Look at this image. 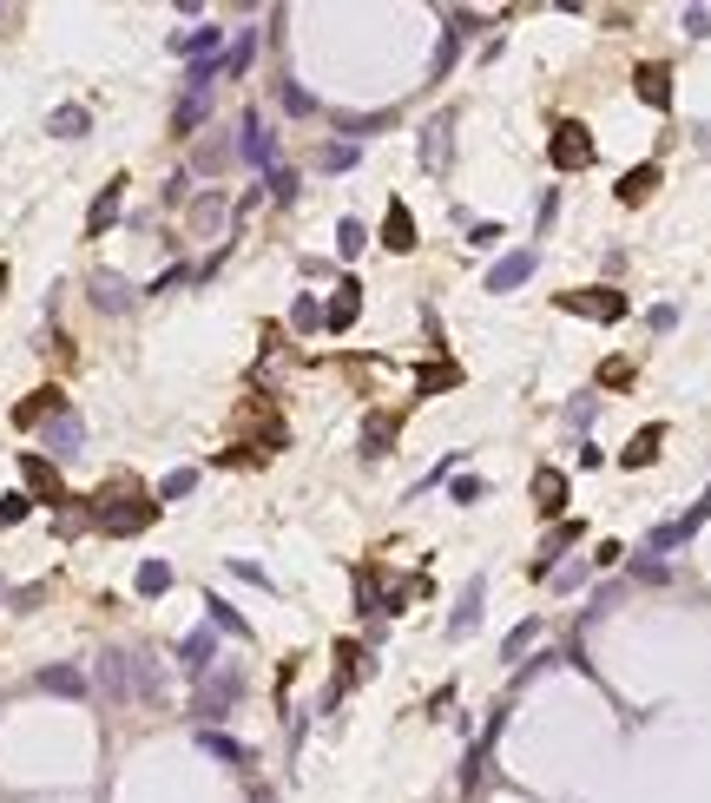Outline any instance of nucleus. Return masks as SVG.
<instances>
[{
  "label": "nucleus",
  "mask_w": 711,
  "mask_h": 803,
  "mask_svg": "<svg viewBox=\"0 0 711 803\" xmlns=\"http://www.w3.org/2000/svg\"><path fill=\"white\" fill-rule=\"evenodd\" d=\"M152 520H158V501H145L126 481H112V488L86 507V527H99V534H145Z\"/></svg>",
  "instance_id": "obj_1"
},
{
  "label": "nucleus",
  "mask_w": 711,
  "mask_h": 803,
  "mask_svg": "<svg viewBox=\"0 0 711 803\" xmlns=\"http://www.w3.org/2000/svg\"><path fill=\"white\" fill-rule=\"evenodd\" d=\"M237 698H244V672H237V665H218V672H205L198 678V692H191V718H198V725H218L224 711L237 705Z\"/></svg>",
  "instance_id": "obj_2"
},
{
  "label": "nucleus",
  "mask_w": 711,
  "mask_h": 803,
  "mask_svg": "<svg viewBox=\"0 0 711 803\" xmlns=\"http://www.w3.org/2000/svg\"><path fill=\"white\" fill-rule=\"evenodd\" d=\"M553 303H560L567 316H586V323H619V316H626V290H613V284L553 290Z\"/></svg>",
  "instance_id": "obj_3"
},
{
  "label": "nucleus",
  "mask_w": 711,
  "mask_h": 803,
  "mask_svg": "<svg viewBox=\"0 0 711 803\" xmlns=\"http://www.w3.org/2000/svg\"><path fill=\"white\" fill-rule=\"evenodd\" d=\"M547 158H553V172H586L593 158H600V145H593V132L580 126V119H560L547 139Z\"/></svg>",
  "instance_id": "obj_4"
},
{
  "label": "nucleus",
  "mask_w": 711,
  "mask_h": 803,
  "mask_svg": "<svg viewBox=\"0 0 711 803\" xmlns=\"http://www.w3.org/2000/svg\"><path fill=\"white\" fill-rule=\"evenodd\" d=\"M231 145H237V158H244V165H277V132L264 126V112H244Z\"/></svg>",
  "instance_id": "obj_5"
},
{
  "label": "nucleus",
  "mask_w": 711,
  "mask_h": 803,
  "mask_svg": "<svg viewBox=\"0 0 711 803\" xmlns=\"http://www.w3.org/2000/svg\"><path fill=\"white\" fill-rule=\"evenodd\" d=\"M178 672H185V678L218 672V626H198V632L178 639Z\"/></svg>",
  "instance_id": "obj_6"
},
{
  "label": "nucleus",
  "mask_w": 711,
  "mask_h": 803,
  "mask_svg": "<svg viewBox=\"0 0 711 803\" xmlns=\"http://www.w3.org/2000/svg\"><path fill=\"white\" fill-rule=\"evenodd\" d=\"M534 270H540V251H534V244H527V251H507L501 264L488 270V290H494V297H507V290H521Z\"/></svg>",
  "instance_id": "obj_7"
},
{
  "label": "nucleus",
  "mask_w": 711,
  "mask_h": 803,
  "mask_svg": "<svg viewBox=\"0 0 711 803\" xmlns=\"http://www.w3.org/2000/svg\"><path fill=\"white\" fill-rule=\"evenodd\" d=\"M705 520H711V488H705V501H698V507H692L685 520H672V527H652L646 553H672V547H685V540H692L698 527H705Z\"/></svg>",
  "instance_id": "obj_8"
},
{
  "label": "nucleus",
  "mask_w": 711,
  "mask_h": 803,
  "mask_svg": "<svg viewBox=\"0 0 711 803\" xmlns=\"http://www.w3.org/2000/svg\"><path fill=\"white\" fill-rule=\"evenodd\" d=\"M119 211H126V178H106L93 198V211H86V237H106L112 224H119Z\"/></svg>",
  "instance_id": "obj_9"
},
{
  "label": "nucleus",
  "mask_w": 711,
  "mask_h": 803,
  "mask_svg": "<svg viewBox=\"0 0 711 803\" xmlns=\"http://www.w3.org/2000/svg\"><path fill=\"white\" fill-rule=\"evenodd\" d=\"M99 692L112 705H132V652H99Z\"/></svg>",
  "instance_id": "obj_10"
},
{
  "label": "nucleus",
  "mask_w": 711,
  "mask_h": 803,
  "mask_svg": "<svg viewBox=\"0 0 711 803\" xmlns=\"http://www.w3.org/2000/svg\"><path fill=\"white\" fill-rule=\"evenodd\" d=\"M86 297H93V310H106V316H126L132 310V284H126V277H112V270H93Z\"/></svg>",
  "instance_id": "obj_11"
},
{
  "label": "nucleus",
  "mask_w": 711,
  "mask_h": 803,
  "mask_svg": "<svg viewBox=\"0 0 711 803\" xmlns=\"http://www.w3.org/2000/svg\"><path fill=\"white\" fill-rule=\"evenodd\" d=\"M79 448H86V422H79L73 409L53 415V422H47V455H53V461H73Z\"/></svg>",
  "instance_id": "obj_12"
},
{
  "label": "nucleus",
  "mask_w": 711,
  "mask_h": 803,
  "mask_svg": "<svg viewBox=\"0 0 711 803\" xmlns=\"http://www.w3.org/2000/svg\"><path fill=\"white\" fill-rule=\"evenodd\" d=\"M257 40H264L257 27H237L231 47L218 53V73H224V79H244V73H251V60H257Z\"/></svg>",
  "instance_id": "obj_13"
},
{
  "label": "nucleus",
  "mask_w": 711,
  "mask_h": 803,
  "mask_svg": "<svg viewBox=\"0 0 711 803\" xmlns=\"http://www.w3.org/2000/svg\"><path fill=\"white\" fill-rule=\"evenodd\" d=\"M211 119V93H198V86H185L178 93V106H172V139H191V132Z\"/></svg>",
  "instance_id": "obj_14"
},
{
  "label": "nucleus",
  "mask_w": 711,
  "mask_h": 803,
  "mask_svg": "<svg viewBox=\"0 0 711 803\" xmlns=\"http://www.w3.org/2000/svg\"><path fill=\"white\" fill-rule=\"evenodd\" d=\"M448 139H455V112H435L422 132V165L428 172H448Z\"/></svg>",
  "instance_id": "obj_15"
},
{
  "label": "nucleus",
  "mask_w": 711,
  "mask_h": 803,
  "mask_svg": "<svg viewBox=\"0 0 711 803\" xmlns=\"http://www.w3.org/2000/svg\"><path fill=\"white\" fill-rule=\"evenodd\" d=\"M53 415H66V395L60 389H33L27 402H14V422L20 428H40V422H53Z\"/></svg>",
  "instance_id": "obj_16"
},
{
  "label": "nucleus",
  "mask_w": 711,
  "mask_h": 803,
  "mask_svg": "<svg viewBox=\"0 0 711 803\" xmlns=\"http://www.w3.org/2000/svg\"><path fill=\"white\" fill-rule=\"evenodd\" d=\"M382 251H395V257H402V251H415V211L402 205V198H395V205H389V218H382Z\"/></svg>",
  "instance_id": "obj_17"
},
{
  "label": "nucleus",
  "mask_w": 711,
  "mask_h": 803,
  "mask_svg": "<svg viewBox=\"0 0 711 803\" xmlns=\"http://www.w3.org/2000/svg\"><path fill=\"white\" fill-rule=\"evenodd\" d=\"M33 692H53V698H86V672H79V665H47V672H33Z\"/></svg>",
  "instance_id": "obj_18"
},
{
  "label": "nucleus",
  "mask_w": 711,
  "mask_h": 803,
  "mask_svg": "<svg viewBox=\"0 0 711 803\" xmlns=\"http://www.w3.org/2000/svg\"><path fill=\"white\" fill-rule=\"evenodd\" d=\"M20 474H27V488L40 494V501H66V488H60V468H53L47 455H20Z\"/></svg>",
  "instance_id": "obj_19"
},
{
  "label": "nucleus",
  "mask_w": 711,
  "mask_h": 803,
  "mask_svg": "<svg viewBox=\"0 0 711 803\" xmlns=\"http://www.w3.org/2000/svg\"><path fill=\"white\" fill-rule=\"evenodd\" d=\"M224 218H231V198H224V191H198V198H191V231L198 237H211Z\"/></svg>",
  "instance_id": "obj_20"
},
{
  "label": "nucleus",
  "mask_w": 711,
  "mask_h": 803,
  "mask_svg": "<svg viewBox=\"0 0 711 803\" xmlns=\"http://www.w3.org/2000/svg\"><path fill=\"white\" fill-rule=\"evenodd\" d=\"M632 93L646 99V106H672V73H665L659 60H646L639 73H632Z\"/></svg>",
  "instance_id": "obj_21"
},
{
  "label": "nucleus",
  "mask_w": 711,
  "mask_h": 803,
  "mask_svg": "<svg viewBox=\"0 0 711 803\" xmlns=\"http://www.w3.org/2000/svg\"><path fill=\"white\" fill-rule=\"evenodd\" d=\"M356 316H363V284L349 277V284H343V290L330 297V310H323V330H349Z\"/></svg>",
  "instance_id": "obj_22"
},
{
  "label": "nucleus",
  "mask_w": 711,
  "mask_h": 803,
  "mask_svg": "<svg viewBox=\"0 0 711 803\" xmlns=\"http://www.w3.org/2000/svg\"><path fill=\"white\" fill-rule=\"evenodd\" d=\"M224 47V27H191V33H172V53H185V60H218Z\"/></svg>",
  "instance_id": "obj_23"
},
{
  "label": "nucleus",
  "mask_w": 711,
  "mask_h": 803,
  "mask_svg": "<svg viewBox=\"0 0 711 803\" xmlns=\"http://www.w3.org/2000/svg\"><path fill=\"white\" fill-rule=\"evenodd\" d=\"M481 599H488V580H468V593H461L455 619H448V639H468V632L481 626Z\"/></svg>",
  "instance_id": "obj_24"
},
{
  "label": "nucleus",
  "mask_w": 711,
  "mask_h": 803,
  "mask_svg": "<svg viewBox=\"0 0 711 803\" xmlns=\"http://www.w3.org/2000/svg\"><path fill=\"white\" fill-rule=\"evenodd\" d=\"M47 132H53V139H86V132H93V112H86V106H53Z\"/></svg>",
  "instance_id": "obj_25"
},
{
  "label": "nucleus",
  "mask_w": 711,
  "mask_h": 803,
  "mask_svg": "<svg viewBox=\"0 0 711 803\" xmlns=\"http://www.w3.org/2000/svg\"><path fill=\"white\" fill-rule=\"evenodd\" d=\"M534 507H540V514H560V507H567V474H560V468L534 474Z\"/></svg>",
  "instance_id": "obj_26"
},
{
  "label": "nucleus",
  "mask_w": 711,
  "mask_h": 803,
  "mask_svg": "<svg viewBox=\"0 0 711 803\" xmlns=\"http://www.w3.org/2000/svg\"><path fill=\"white\" fill-rule=\"evenodd\" d=\"M652 185H659V165H632V172L619 178V205H646Z\"/></svg>",
  "instance_id": "obj_27"
},
{
  "label": "nucleus",
  "mask_w": 711,
  "mask_h": 803,
  "mask_svg": "<svg viewBox=\"0 0 711 803\" xmlns=\"http://www.w3.org/2000/svg\"><path fill=\"white\" fill-rule=\"evenodd\" d=\"M336 126H343L349 145H356V139H369V132H389L395 112H336Z\"/></svg>",
  "instance_id": "obj_28"
},
{
  "label": "nucleus",
  "mask_w": 711,
  "mask_h": 803,
  "mask_svg": "<svg viewBox=\"0 0 711 803\" xmlns=\"http://www.w3.org/2000/svg\"><path fill=\"white\" fill-rule=\"evenodd\" d=\"M395 428H402L395 415H369V422H363V455H369V461H382V455H389Z\"/></svg>",
  "instance_id": "obj_29"
},
{
  "label": "nucleus",
  "mask_w": 711,
  "mask_h": 803,
  "mask_svg": "<svg viewBox=\"0 0 711 803\" xmlns=\"http://www.w3.org/2000/svg\"><path fill=\"white\" fill-rule=\"evenodd\" d=\"M132 586H139V599H158V593H172V567H165V560H139V573H132Z\"/></svg>",
  "instance_id": "obj_30"
},
{
  "label": "nucleus",
  "mask_w": 711,
  "mask_h": 803,
  "mask_svg": "<svg viewBox=\"0 0 711 803\" xmlns=\"http://www.w3.org/2000/svg\"><path fill=\"white\" fill-rule=\"evenodd\" d=\"M659 441H665V428H639V435H632V448L619 461H626V468H652V461H659Z\"/></svg>",
  "instance_id": "obj_31"
},
{
  "label": "nucleus",
  "mask_w": 711,
  "mask_h": 803,
  "mask_svg": "<svg viewBox=\"0 0 711 803\" xmlns=\"http://www.w3.org/2000/svg\"><path fill=\"white\" fill-rule=\"evenodd\" d=\"M290 330H297V336H316V330H323V303H316L310 290H297V303H290Z\"/></svg>",
  "instance_id": "obj_32"
},
{
  "label": "nucleus",
  "mask_w": 711,
  "mask_h": 803,
  "mask_svg": "<svg viewBox=\"0 0 711 803\" xmlns=\"http://www.w3.org/2000/svg\"><path fill=\"white\" fill-rule=\"evenodd\" d=\"M461 47H468V40H461L455 27H442V47H435V60H428V79H448V73H455Z\"/></svg>",
  "instance_id": "obj_33"
},
{
  "label": "nucleus",
  "mask_w": 711,
  "mask_h": 803,
  "mask_svg": "<svg viewBox=\"0 0 711 803\" xmlns=\"http://www.w3.org/2000/svg\"><path fill=\"white\" fill-rule=\"evenodd\" d=\"M356 158H363V145L336 139V145H323V152H316V172H356Z\"/></svg>",
  "instance_id": "obj_34"
},
{
  "label": "nucleus",
  "mask_w": 711,
  "mask_h": 803,
  "mask_svg": "<svg viewBox=\"0 0 711 803\" xmlns=\"http://www.w3.org/2000/svg\"><path fill=\"white\" fill-rule=\"evenodd\" d=\"M356 613H363V619L382 613V580H376V567H356Z\"/></svg>",
  "instance_id": "obj_35"
},
{
  "label": "nucleus",
  "mask_w": 711,
  "mask_h": 803,
  "mask_svg": "<svg viewBox=\"0 0 711 803\" xmlns=\"http://www.w3.org/2000/svg\"><path fill=\"white\" fill-rule=\"evenodd\" d=\"M198 744H205L211 757H224V764H251V751H244L237 738H224V731H198Z\"/></svg>",
  "instance_id": "obj_36"
},
{
  "label": "nucleus",
  "mask_w": 711,
  "mask_h": 803,
  "mask_svg": "<svg viewBox=\"0 0 711 803\" xmlns=\"http://www.w3.org/2000/svg\"><path fill=\"white\" fill-rule=\"evenodd\" d=\"M277 99H284L290 119H310V112H316V93H310V86H297V79H284V86H277Z\"/></svg>",
  "instance_id": "obj_37"
},
{
  "label": "nucleus",
  "mask_w": 711,
  "mask_h": 803,
  "mask_svg": "<svg viewBox=\"0 0 711 803\" xmlns=\"http://www.w3.org/2000/svg\"><path fill=\"white\" fill-rule=\"evenodd\" d=\"M191 488H198V468H172L165 481H158V501H185Z\"/></svg>",
  "instance_id": "obj_38"
},
{
  "label": "nucleus",
  "mask_w": 711,
  "mask_h": 803,
  "mask_svg": "<svg viewBox=\"0 0 711 803\" xmlns=\"http://www.w3.org/2000/svg\"><path fill=\"white\" fill-rule=\"evenodd\" d=\"M573 540H580V527H573V520L560 527V534H547V547H540V573H553V560H560V553H567Z\"/></svg>",
  "instance_id": "obj_39"
},
{
  "label": "nucleus",
  "mask_w": 711,
  "mask_h": 803,
  "mask_svg": "<svg viewBox=\"0 0 711 803\" xmlns=\"http://www.w3.org/2000/svg\"><path fill=\"white\" fill-rule=\"evenodd\" d=\"M363 244H369V231H363L356 218H343V224H336V257H356Z\"/></svg>",
  "instance_id": "obj_40"
},
{
  "label": "nucleus",
  "mask_w": 711,
  "mask_h": 803,
  "mask_svg": "<svg viewBox=\"0 0 711 803\" xmlns=\"http://www.w3.org/2000/svg\"><path fill=\"white\" fill-rule=\"evenodd\" d=\"M205 606H211V626H218V632H237V639H251V626H244V613H231L224 599H205Z\"/></svg>",
  "instance_id": "obj_41"
},
{
  "label": "nucleus",
  "mask_w": 711,
  "mask_h": 803,
  "mask_svg": "<svg viewBox=\"0 0 711 803\" xmlns=\"http://www.w3.org/2000/svg\"><path fill=\"white\" fill-rule=\"evenodd\" d=\"M231 152H237L231 139H211V145H198V172H218V165H231Z\"/></svg>",
  "instance_id": "obj_42"
},
{
  "label": "nucleus",
  "mask_w": 711,
  "mask_h": 803,
  "mask_svg": "<svg viewBox=\"0 0 711 803\" xmlns=\"http://www.w3.org/2000/svg\"><path fill=\"white\" fill-rule=\"evenodd\" d=\"M270 198H277V205H290V198H297V172H284V165H270Z\"/></svg>",
  "instance_id": "obj_43"
},
{
  "label": "nucleus",
  "mask_w": 711,
  "mask_h": 803,
  "mask_svg": "<svg viewBox=\"0 0 711 803\" xmlns=\"http://www.w3.org/2000/svg\"><path fill=\"white\" fill-rule=\"evenodd\" d=\"M448 494H455L461 507H474V501H481V494H488V481H481V474H461V481H455V488H448Z\"/></svg>",
  "instance_id": "obj_44"
},
{
  "label": "nucleus",
  "mask_w": 711,
  "mask_h": 803,
  "mask_svg": "<svg viewBox=\"0 0 711 803\" xmlns=\"http://www.w3.org/2000/svg\"><path fill=\"white\" fill-rule=\"evenodd\" d=\"M27 514H33L27 494H7V501H0V527H14V520H27Z\"/></svg>",
  "instance_id": "obj_45"
},
{
  "label": "nucleus",
  "mask_w": 711,
  "mask_h": 803,
  "mask_svg": "<svg viewBox=\"0 0 711 803\" xmlns=\"http://www.w3.org/2000/svg\"><path fill=\"white\" fill-rule=\"evenodd\" d=\"M632 573H639L646 586H665V580H672V567H665V560H632Z\"/></svg>",
  "instance_id": "obj_46"
},
{
  "label": "nucleus",
  "mask_w": 711,
  "mask_h": 803,
  "mask_svg": "<svg viewBox=\"0 0 711 803\" xmlns=\"http://www.w3.org/2000/svg\"><path fill=\"white\" fill-rule=\"evenodd\" d=\"M580 580H586V560H567V567H553V586H560V593H573Z\"/></svg>",
  "instance_id": "obj_47"
},
{
  "label": "nucleus",
  "mask_w": 711,
  "mask_h": 803,
  "mask_svg": "<svg viewBox=\"0 0 711 803\" xmlns=\"http://www.w3.org/2000/svg\"><path fill=\"white\" fill-rule=\"evenodd\" d=\"M593 409H600L593 395H573V402H567V422H573V428H586V422H593Z\"/></svg>",
  "instance_id": "obj_48"
},
{
  "label": "nucleus",
  "mask_w": 711,
  "mask_h": 803,
  "mask_svg": "<svg viewBox=\"0 0 711 803\" xmlns=\"http://www.w3.org/2000/svg\"><path fill=\"white\" fill-rule=\"evenodd\" d=\"M415 382H422V389H448V382H461V369H422Z\"/></svg>",
  "instance_id": "obj_49"
},
{
  "label": "nucleus",
  "mask_w": 711,
  "mask_h": 803,
  "mask_svg": "<svg viewBox=\"0 0 711 803\" xmlns=\"http://www.w3.org/2000/svg\"><path fill=\"white\" fill-rule=\"evenodd\" d=\"M685 33H692V40H705V33H711V14H705V7H685Z\"/></svg>",
  "instance_id": "obj_50"
},
{
  "label": "nucleus",
  "mask_w": 711,
  "mask_h": 803,
  "mask_svg": "<svg viewBox=\"0 0 711 803\" xmlns=\"http://www.w3.org/2000/svg\"><path fill=\"white\" fill-rule=\"evenodd\" d=\"M534 632H540V626H534V619H527V626H521V632H514V639H507V659H521V652H527V646H534Z\"/></svg>",
  "instance_id": "obj_51"
},
{
  "label": "nucleus",
  "mask_w": 711,
  "mask_h": 803,
  "mask_svg": "<svg viewBox=\"0 0 711 803\" xmlns=\"http://www.w3.org/2000/svg\"><path fill=\"white\" fill-rule=\"evenodd\" d=\"M0 290H7V270H0Z\"/></svg>",
  "instance_id": "obj_52"
}]
</instances>
